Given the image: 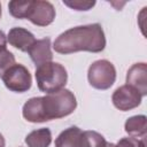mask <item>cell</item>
Segmentation results:
<instances>
[{
    "mask_svg": "<svg viewBox=\"0 0 147 147\" xmlns=\"http://www.w3.org/2000/svg\"><path fill=\"white\" fill-rule=\"evenodd\" d=\"M107 147H116V145L113 142H107Z\"/></svg>",
    "mask_w": 147,
    "mask_h": 147,
    "instance_id": "44dd1931",
    "label": "cell"
},
{
    "mask_svg": "<svg viewBox=\"0 0 147 147\" xmlns=\"http://www.w3.org/2000/svg\"><path fill=\"white\" fill-rule=\"evenodd\" d=\"M78 147H107V141L96 131H82Z\"/></svg>",
    "mask_w": 147,
    "mask_h": 147,
    "instance_id": "5bb4252c",
    "label": "cell"
},
{
    "mask_svg": "<svg viewBox=\"0 0 147 147\" xmlns=\"http://www.w3.org/2000/svg\"><path fill=\"white\" fill-rule=\"evenodd\" d=\"M82 130L78 126H70L63 130L55 140V147H78Z\"/></svg>",
    "mask_w": 147,
    "mask_h": 147,
    "instance_id": "4fadbf2b",
    "label": "cell"
},
{
    "mask_svg": "<svg viewBox=\"0 0 147 147\" xmlns=\"http://www.w3.org/2000/svg\"><path fill=\"white\" fill-rule=\"evenodd\" d=\"M141 98L142 96L140 95V93L133 87L129 85H122L113 93L111 101L117 109L127 111L137 108L141 103Z\"/></svg>",
    "mask_w": 147,
    "mask_h": 147,
    "instance_id": "52a82bcc",
    "label": "cell"
},
{
    "mask_svg": "<svg viewBox=\"0 0 147 147\" xmlns=\"http://www.w3.org/2000/svg\"><path fill=\"white\" fill-rule=\"evenodd\" d=\"M5 86L16 93H24L28 90H30L32 85V77L28 68H25L23 64L15 63L13 67H10L1 77Z\"/></svg>",
    "mask_w": 147,
    "mask_h": 147,
    "instance_id": "5b68a950",
    "label": "cell"
},
{
    "mask_svg": "<svg viewBox=\"0 0 147 147\" xmlns=\"http://www.w3.org/2000/svg\"><path fill=\"white\" fill-rule=\"evenodd\" d=\"M28 53L36 67H39L47 62H52L53 54L51 51V39L44 38L36 40V42L30 47Z\"/></svg>",
    "mask_w": 147,
    "mask_h": 147,
    "instance_id": "30bf717a",
    "label": "cell"
},
{
    "mask_svg": "<svg viewBox=\"0 0 147 147\" xmlns=\"http://www.w3.org/2000/svg\"><path fill=\"white\" fill-rule=\"evenodd\" d=\"M125 132L133 138H142L146 137L147 131V118L145 115H136L126 119L124 124Z\"/></svg>",
    "mask_w": 147,
    "mask_h": 147,
    "instance_id": "8fae6325",
    "label": "cell"
},
{
    "mask_svg": "<svg viewBox=\"0 0 147 147\" xmlns=\"http://www.w3.org/2000/svg\"><path fill=\"white\" fill-rule=\"evenodd\" d=\"M0 17H1V5H0Z\"/></svg>",
    "mask_w": 147,
    "mask_h": 147,
    "instance_id": "7402d4cb",
    "label": "cell"
},
{
    "mask_svg": "<svg viewBox=\"0 0 147 147\" xmlns=\"http://www.w3.org/2000/svg\"><path fill=\"white\" fill-rule=\"evenodd\" d=\"M6 45H7V36L0 30V51L5 49Z\"/></svg>",
    "mask_w": 147,
    "mask_h": 147,
    "instance_id": "d6986e66",
    "label": "cell"
},
{
    "mask_svg": "<svg viewBox=\"0 0 147 147\" xmlns=\"http://www.w3.org/2000/svg\"><path fill=\"white\" fill-rule=\"evenodd\" d=\"M63 3L71 9L82 11V10H90L94 5V0H63Z\"/></svg>",
    "mask_w": 147,
    "mask_h": 147,
    "instance_id": "e0dca14e",
    "label": "cell"
},
{
    "mask_svg": "<svg viewBox=\"0 0 147 147\" xmlns=\"http://www.w3.org/2000/svg\"><path fill=\"white\" fill-rule=\"evenodd\" d=\"M106 47V37L99 23L79 25L62 32L53 44V48L60 54L76 52L100 53Z\"/></svg>",
    "mask_w": 147,
    "mask_h": 147,
    "instance_id": "7a4b0ae2",
    "label": "cell"
},
{
    "mask_svg": "<svg viewBox=\"0 0 147 147\" xmlns=\"http://www.w3.org/2000/svg\"><path fill=\"white\" fill-rule=\"evenodd\" d=\"M77 100L75 94L67 88L45 96L29 99L22 109L23 117L31 123H42L65 117L75 111Z\"/></svg>",
    "mask_w": 147,
    "mask_h": 147,
    "instance_id": "6da1fadb",
    "label": "cell"
},
{
    "mask_svg": "<svg viewBox=\"0 0 147 147\" xmlns=\"http://www.w3.org/2000/svg\"><path fill=\"white\" fill-rule=\"evenodd\" d=\"M126 85L137 90L141 96L147 94V64L145 62L136 63L127 70Z\"/></svg>",
    "mask_w": 147,
    "mask_h": 147,
    "instance_id": "ba28073f",
    "label": "cell"
},
{
    "mask_svg": "<svg viewBox=\"0 0 147 147\" xmlns=\"http://www.w3.org/2000/svg\"><path fill=\"white\" fill-rule=\"evenodd\" d=\"M87 79L92 87L101 91L108 90L116 80V69L108 60H98L90 65Z\"/></svg>",
    "mask_w": 147,
    "mask_h": 147,
    "instance_id": "277c9868",
    "label": "cell"
},
{
    "mask_svg": "<svg viewBox=\"0 0 147 147\" xmlns=\"http://www.w3.org/2000/svg\"><path fill=\"white\" fill-rule=\"evenodd\" d=\"M15 56L11 52H9L7 48L0 51V78L2 75L15 64Z\"/></svg>",
    "mask_w": 147,
    "mask_h": 147,
    "instance_id": "2e32d148",
    "label": "cell"
},
{
    "mask_svg": "<svg viewBox=\"0 0 147 147\" xmlns=\"http://www.w3.org/2000/svg\"><path fill=\"white\" fill-rule=\"evenodd\" d=\"M34 77L38 88L46 94L63 90L68 80L65 68L56 62H47L37 67Z\"/></svg>",
    "mask_w": 147,
    "mask_h": 147,
    "instance_id": "3957f363",
    "label": "cell"
},
{
    "mask_svg": "<svg viewBox=\"0 0 147 147\" xmlns=\"http://www.w3.org/2000/svg\"><path fill=\"white\" fill-rule=\"evenodd\" d=\"M116 147H146V146H145V139L126 137V138L119 139Z\"/></svg>",
    "mask_w": 147,
    "mask_h": 147,
    "instance_id": "ac0fdd59",
    "label": "cell"
},
{
    "mask_svg": "<svg viewBox=\"0 0 147 147\" xmlns=\"http://www.w3.org/2000/svg\"><path fill=\"white\" fill-rule=\"evenodd\" d=\"M7 41L15 48L22 52H28L30 47L36 42V38L29 30L16 26L9 30L7 36Z\"/></svg>",
    "mask_w": 147,
    "mask_h": 147,
    "instance_id": "9c48e42d",
    "label": "cell"
},
{
    "mask_svg": "<svg viewBox=\"0 0 147 147\" xmlns=\"http://www.w3.org/2000/svg\"><path fill=\"white\" fill-rule=\"evenodd\" d=\"M26 18L38 26H47L55 18V8L49 1L30 0Z\"/></svg>",
    "mask_w": 147,
    "mask_h": 147,
    "instance_id": "8992f818",
    "label": "cell"
},
{
    "mask_svg": "<svg viewBox=\"0 0 147 147\" xmlns=\"http://www.w3.org/2000/svg\"><path fill=\"white\" fill-rule=\"evenodd\" d=\"M29 2H30V0H28V1H18V0L9 1L8 10L10 13V15L13 17H15V18H18V20L26 18Z\"/></svg>",
    "mask_w": 147,
    "mask_h": 147,
    "instance_id": "9a60e30c",
    "label": "cell"
},
{
    "mask_svg": "<svg viewBox=\"0 0 147 147\" xmlns=\"http://www.w3.org/2000/svg\"><path fill=\"white\" fill-rule=\"evenodd\" d=\"M5 145H6L5 138H3V136L0 133V147H5Z\"/></svg>",
    "mask_w": 147,
    "mask_h": 147,
    "instance_id": "ffe728a7",
    "label": "cell"
},
{
    "mask_svg": "<svg viewBox=\"0 0 147 147\" xmlns=\"http://www.w3.org/2000/svg\"><path fill=\"white\" fill-rule=\"evenodd\" d=\"M52 142V132L48 127H41L31 131L25 137L28 147H48Z\"/></svg>",
    "mask_w": 147,
    "mask_h": 147,
    "instance_id": "7c38bea8",
    "label": "cell"
}]
</instances>
